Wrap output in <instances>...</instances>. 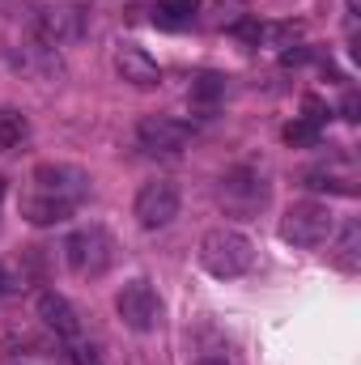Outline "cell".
I'll list each match as a JSON object with an SVG mask.
<instances>
[{"label":"cell","instance_id":"cell-13","mask_svg":"<svg viewBox=\"0 0 361 365\" xmlns=\"http://www.w3.org/2000/svg\"><path fill=\"white\" fill-rule=\"evenodd\" d=\"M195 9H200V0H158V4H153V26H162V30H183V26L195 17Z\"/></svg>","mask_w":361,"mask_h":365},{"label":"cell","instance_id":"cell-2","mask_svg":"<svg viewBox=\"0 0 361 365\" xmlns=\"http://www.w3.org/2000/svg\"><path fill=\"white\" fill-rule=\"evenodd\" d=\"M64 264L86 280H98L115 264V238L102 230V225H86V230H73L64 238Z\"/></svg>","mask_w":361,"mask_h":365},{"label":"cell","instance_id":"cell-20","mask_svg":"<svg viewBox=\"0 0 361 365\" xmlns=\"http://www.w3.org/2000/svg\"><path fill=\"white\" fill-rule=\"evenodd\" d=\"M230 34H234V38H243V43H264V26H260V21H238Z\"/></svg>","mask_w":361,"mask_h":365},{"label":"cell","instance_id":"cell-6","mask_svg":"<svg viewBox=\"0 0 361 365\" xmlns=\"http://www.w3.org/2000/svg\"><path fill=\"white\" fill-rule=\"evenodd\" d=\"M30 191L81 208V200L90 195V175H86L81 166H68V162H43V166H34V175H30Z\"/></svg>","mask_w":361,"mask_h":365},{"label":"cell","instance_id":"cell-17","mask_svg":"<svg viewBox=\"0 0 361 365\" xmlns=\"http://www.w3.org/2000/svg\"><path fill=\"white\" fill-rule=\"evenodd\" d=\"M285 145H293V149L319 145V123H315V119H293V123L285 128Z\"/></svg>","mask_w":361,"mask_h":365},{"label":"cell","instance_id":"cell-1","mask_svg":"<svg viewBox=\"0 0 361 365\" xmlns=\"http://www.w3.org/2000/svg\"><path fill=\"white\" fill-rule=\"evenodd\" d=\"M251 264H255V247H251L247 234L221 225V230H208V234L200 238V268L208 276H217V280H238V276L251 272Z\"/></svg>","mask_w":361,"mask_h":365},{"label":"cell","instance_id":"cell-5","mask_svg":"<svg viewBox=\"0 0 361 365\" xmlns=\"http://www.w3.org/2000/svg\"><path fill=\"white\" fill-rule=\"evenodd\" d=\"M115 310H119V319H123V327L128 331H153L158 327V319H162V297H158V289L145 280V276H136V280H128L119 293H115Z\"/></svg>","mask_w":361,"mask_h":365},{"label":"cell","instance_id":"cell-9","mask_svg":"<svg viewBox=\"0 0 361 365\" xmlns=\"http://www.w3.org/2000/svg\"><path fill=\"white\" fill-rule=\"evenodd\" d=\"M264 200H268V182L251 166H238L221 179V204L230 212H255V208H264Z\"/></svg>","mask_w":361,"mask_h":365},{"label":"cell","instance_id":"cell-14","mask_svg":"<svg viewBox=\"0 0 361 365\" xmlns=\"http://www.w3.org/2000/svg\"><path fill=\"white\" fill-rule=\"evenodd\" d=\"M26 136H30V123H26V115H21V110H13V106H4V110H0V153L17 149Z\"/></svg>","mask_w":361,"mask_h":365},{"label":"cell","instance_id":"cell-21","mask_svg":"<svg viewBox=\"0 0 361 365\" xmlns=\"http://www.w3.org/2000/svg\"><path fill=\"white\" fill-rule=\"evenodd\" d=\"M340 110H345L349 123H357V93H345V106H340Z\"/></svg>","mask_w":361,"mask_h":365},{"label":"cell","instance_id":"cell-3","mask_svg":"<svg viewBox=\"0 0 361 365\" xmlns=\"http://www.w3.org/2000/svg\"><path fill=\"white\" fill-rule=\"evenodd\" d=\"M336 234V217L327 204L319 200H302V204H289L285 217H280V238L293 242V247H323L327 238Z\"/></svg>","mask_w":361,"mask_h":365},{"label":"cell","instance_id":"cell-23","mask_svg":"<svg viewBox=\"0 0 361 365\" xmlns=\"http://www.w3.org/2000/svg\"><path fill=\"white\" fill-rule=\"evenodd\" d=\"M0 200H4V179H0Z\"/></svg>","mask_w":361,"mask_h":365},{"label":"cell","instance_id":"cell-8","mask_svg":"<svg viewBox=\"0 0 361 365\" xmlns=\"http://www.w3.org/2000/svg\"><path fill=\"white\" fill-rule=\"evenodd\" d=\"M191 140V128L183 119H171V115H145L136 123V145L145 153H162V158H175L187 149Z\"/></svg>","mask_w":361,"mask_h":365},{"label":"cell","instance_id":"cell-11","mask_svg":"<svg viewBox=\"0 0 361 365\" xmlns=\"http://www.w3.org/2000/svg\"><path fill=\"white\" fill-rule=\"evenodd\" d=\"M34 310H39V319L68 344V340H77L81 336V319H77V310H73V302L68 297H60V293H39V302H34Z\"/></svg>","mask_w":361,"mask_h":365},{"label":"cell","instance_id":"cell-12","mask_svg":"<svg viewBox=\"0 0 361 365\" xmlns=\"http://www.w3.org/2000/svg\"><path fill=\"white\" fill-rule=\"evenodd\" d=\"M21 221H30L34 230H47V225H60L77 212V204H64V200H51V195H39V191H26L21 195Z\"/></svg>","mask_w":361,"mask_h":365},{"label":"cell","instance_id":"cell-16","mask_svg":"<svg viewBox=\"0 0 361 365\" xmlns=\"http://www.w3.org/2000/svg\"><path fill=\"white\" fill-rule=\"evenodd\" d=\"M306 187L310 191H340V195H353L357 191V182H353V175H336V170H310L306 175Z\"/></svg>","mask_w":361,"mask_h":365},{"label":"cell","instance_id":"cell-15","mask_svg":"<svg viewBox=\"0 0 361 365\" xmlns=\"http://www.w3.org/2000/svg\"><path fill=\"white\" fill-rule=\"evenodd\" d=\"M187 98H191V106H204V110L217 106V102L225 98V77H217V73H200V77L191 81V93H187Z\"/></svg>","mask_w":361,"mask_h":365},{"label":"cell","instance_id":"cell-7","mask_svg":"<svg viewBox=\"0 0 361 365\" xmlns=\"http://www.w3.org/2000/svg\"><path fill=\"white\" fill-rule=\"evenodd\" d=\"M136 221L145 230H162L179 217V187L171 179H149L141 191H136V204H132Z\"/></svg>","mask_w":361,"mask_h":365},{"label":"cell","instance_id":"cell-10","mask_svg":"<svg viewBox=\"0 0 361 365\" xmlns=\"http://www.w3.org/2000/svg\"><path fill=\"white\" fill-rule=\"evenodd\" d=\"M115 73H119V81H128V86H136V90H153V86L162 81L158 60H153L145 47H136V43H119V47H115Z\"/></svg>","mask_w":361,"mask_h":365},{"label":"cell","instance_id":"cell-22","mask_svg":"<svg viewBox=\"0 0 361 365\" xmlns=\"http://www.w3.org/2000/svg\"><path fill=\"white\" fill-rule=\"evenodd\" d=\"M195 365H230V361H225V357H200Z\"/></svg>","mask_w":361,"mask_h":365},{"label":"cell","instance_id":"cell-4","mask_svg":"<svg viewBox=\"0 0 361 365\" xmlns=\"http://www.w3.org/2000/svg\"><path fill=\"white\" fill-rule=\"evenodd\" d=\"M86 9L77 0H43L39 13H34V34L39 43L47 47H64V43H77L86 34Z\"/></svg>","mask_w":361,"mask_h":365},{"label":"cell","instance_id":"cell-18","mask_svg":"<svg viewBox=\"0 0 361 365\" xmlns=\"http://www.w3.org/2000/svg\"><path fill=\"white\" fill-rule=\"evenodd\" d=\"M357 238H361V225L357 221H349L345 230H340V264L353 272L357 268Z\"/></svg>","mask_w":361,"mask_h":365},{"label":"cell","instance_id":"cell-19","mask_svg":"<svg viewBox=\"0 0 361 365\" xmlns=\"http://www.w3.org/2000/svg\"><path fill=\"white\" fill-rule=\"evenodd\" d=\"M68 357H73V365H98V353H93V344L86 336L68 340Z\"/></svg>","mask_w":361,"mask_h":365}]
</instances>
